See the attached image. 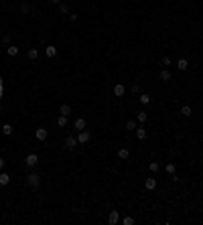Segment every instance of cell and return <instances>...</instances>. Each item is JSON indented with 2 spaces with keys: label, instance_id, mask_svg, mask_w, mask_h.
I'll return each mask as SVG.
<instances>
[{
  "label": "cell",
  "instance_id": "18",
  "mask_svg": "<svg viewBox=\"0 0 203 225\" xmlns=\"http://www.w3.org/2000/svg\"><path fill=\"white\" fill-rule=\"evenodd\" d=\"M6 51H8L10 57H16V55H19V47H14V45H10V47H8Z\"/></svg>",
  "mask_w": 203,
  "mask_h": 225
},
{
  "label": "cell",
  "instance_id": "17",
  "mask_svg": "<svg viewBox=\"0 0 203 225\" xmlns=\"http://www.w3.org/2000/svg\"><path fill=\"white\" fill-rule=\"evenodd\" d=\"M136 136H138V140H144L146 138V130L144 128H136Z\"/></svg>",
  "mask_w": 203,
  "mask_h": 225
},
{
  "label": "cell",
  "instance_id": "31",
  "mask_svg": "<svg viewBox=\"0 0 203 225\" xmlns=\"http://www.w3.org/2000/svg\"><path fill=\"white\" fill-rule=\"evenodd\" d=\"M138 91H140V85H138V83H132V93H138Z\"/></svg>",
  "mask_w": 203,
  "mask_h": 225
},
{
  "label": "cell",
  "instance_id": "8",
  "mask_svg": "<svg viewBox=\"0 0 203 225\" xmlns=\"http://www.w3.org/2000/svg\"><path fill=\"white\" fill-rule=\"evenodd\" d=\"M128 156H130V150H128V148H120V150H118V158H120V160H128Z\"/></svg>",
  "mask_w": 203,
  "mask_h": 225
},
{
  "label": "cell",
  "instance_id": "7",
  "mask_svg": "<svg viewBox=\"0 0 203 225\" xmlns=\"http://www.w3.org/2000/svg\"><path fill=\"white\" fill-rule=\"evenodd\" d=\"M144 187L148 189V191H155V189H156V179H152V176H150V179H146Z\"/></svg>",
  "mask_w": 203,
  "mask_h": 225
},
{
  "label": "cell",
  "instance_id": "16",
  "mask_svg": "<svg viewBox=\"0 0 203 225\" xmlns=\"http://www.w3.org/2000/svg\"><path fill=\"white\" fill-rule=\"evenodd\" d=\"M181 114H183L185 118H189L191 114H193V110H191V106H183V108H181Z\"/></svg>",
  "mask_w": 203,
  "mask_h": 225
},
{
  "label": "cell",
  "instance_id": "13",
  "mask_svg": "<svg viewBox=\"0 0 203 225\" xmlns=\"http://www.w3.org/2000/svg\"><path fill=\"white\" fill-rule=\"evenodd\" d=\"M160 79H163V81H171V71H169L167 67L160 71Z\"/></svg>",
  "mask_w": 203,
  "mask_h": 225
},
{
  "label": "cell",
  "instance_id": "25",
  "mask_svg": "<svg viewBox=\"0 0 203 225\" xmlns=\"http://www.w3.org/2000/svg\"><path fill=\"white\" fill-rule=\"evenodd\" d=\"M164 171L169 172V175H175V164H171V162H169V164H164Z\"/></svg>",
  "mask_w": 203,
  "mask_h": 225
},
{
  "label": "cell",
  "instance_id": "30",
  "mask_svg": "<svg viewBox=\"0 0 203 225\" xmlns=\"http://www.w3.org/2000/svg\"><path fill=\"white\" fill-rule=\"evenodd\" d=\"M2 45H4V47H10V37H8V34L2 39Z\"/></svg>",
  "mask_w": 203,
  "mask_h": 225
},
{
  "label": "cell",
  "instance_id": "32",
  "mask_svg": "<svg viewBox=\"0 0 203 225\" xmlns=\"http://www.w3.org/2000/svg\"><path fill=\"white\" fill-rule=\"evenodd\" d=\"M160 63H163V65H171V59L169 57H163V61H160Z\"/></svg>",
  "mask_w": 203,
  "mask_h": 225
},
{
  "label": "cell",
  "instance_id": "23",
  "mask_svg": "<svg viewBox=\"0 0 203 225\" xmlns=\"http://www.w3.org/2000/svg\"><path fill=\"white\" fill-rule=\"evenodd\" d=\"M27 57H29V59H37V57H39V51H37V49H29Z\"/></svg>",
  "mask_w": 203,
  "mask_h": 225
},
{
  "label": "cell",
  "instance_id": "1",
  "mask_svg": "<svg viewBox=\"0 0 203 225\" xmlns=\"http://www.w3.org/2000/svg\"><path fill=\"white\" fill-rule=\"evenodd\" d=\"M92 140V134L87 132V130H79V136H77V144H87V142Z\"/></svg>",
  "mask_w": 203,
  "mask_h": 225
},
{
  "label": "cell",
  "instance_id": "22",
  "mask_svg": "<svg viewBox=\"0 0 203 225\" xmlns=\"http://www.w3.org/2000/svg\"><path fill=\"white\" fill-rule=\"evenodd\" d=\"M148 168H150V172H159L160 171V164H159V162H150Z\"/></svg>",
  "mask_w": 203,
  "mask_h": 225
},
{
  "label": "cell",
  "instance_id": "26",
  "mask_svg": "<svg viewBox=\"0 0 203 225\" xmlns=\"http://www.w3.org/2000/svg\"><path fill=\"white\" fill-rule=\"evenodd\" d=\"M29 12H31L29 4H20V14H29Z\"/></svg>",
  "mask_w": 203,
  "mask_h": 225
},
{
  "label": "cell",
  "instance_id": "28",
  "mask_svg": "<svg viewBox=\"0 0 203 225\" xmlns=\"http://www.w3.org/2000/svg\"><path fill=\"white\" fill-rule=\"evenodd\" d=\"M59 10H61L63 14H67V12H69V8H67L65 4H63V2H59Z\"/></svg>",
  "mask_w": 203,
  "mask_h": 225
},
{
  "label": "cell",
  "instance_id": "33",
  "mask_svg": "<svg viewBox=\"0 0 203 225\" xmlns=\"http://www.w3.org/2000/svg\"><path fill=\"white\" fill-rule=\"evenodd\" d=\"M2 168H4V158L0 156V171H2Z\"/></svg>",
  "mask_w": 203,
  "mask_h": 225
},
{
  "label": "cell",
  "instance_id": "27",
  "mask_svg": "<svg viewBox=\"0 0 203 225\" xmlns=\"http://www.w3.org/2000/svg\"><path fill=\"white\" fill-rule=\"evenodd\" d=\"M146 112H138V122H146Z\"/></svg>",
  "mask_w": 203,
  "mask_h": 225
},
{
  "label": "cell",
  "instance_id": "21",
  "mask_svg": "<svg viewBox=\"0 0 203 225\" xmlns=\"http://www.w3.org/2000/svg\"><path fill=\"white\" fill-rule=\"evenodd\" d=\"M2 134H4V136H10V134H12V126H10V124H4V126H2Z\"/></svg>",
  "mask_w": 203,
  "mask_h": 225
},
{
  "label": "cell",
  "instance_id": "9",
  "mask_svg": "<svg viewBox=\"0 0 203 225\" xmlns=\"http://www.w3.org/2000/svg\"><path fill=\"white\" fill-rule=\"evenodd\" d=\"M65 146H67L69 150H73V148L77 146V138H73V136H69L67 140H65Z\"/></svg>",
  "mask_w": 203,
  "mask_h": 225
},
{
  "label": "cell",
  "instance_id": "14",
  "mask_svg": "<svg viewBox=\"0 0 203 225\" xmlns=\"http://www.w3.org/2000/svg\"><path fill=\"white\" fill-rule=\"evenodd\" d=\"M177 67H179V69H181V71H185V69H187V67H189V63H187V59H183V57H181V59H179V61H177Z\"/></svg>",
  "mask_w": 203,
  "mask_h": 225
},
{
  "label": "cell",
  "instance_id": "11",
  "mask_svg": "<svg viewBox=\"0 0 203 225\" xmlns=\"http://www.w3.org/2000/svg\"><path fill=\"white\" fill-rule=\"evenodd\" d=\"M73 126H75V130H85V120H83V118H77Z\"/></svg>",
  "mask_w": 203,
  "mask_h": 225
},
{
  "label": "cell",
  "instance_id": "4",
  "mask_svg": "<svg viewBox=\"0 0 203 225\" xmlns=\"http://www.w3.org/2000/svg\"><path fill=\"white\" fill-rule=\"evenodd\" d=\"M120 221V215H118V211H110V215H108V223L110 225H116Z\"/></svg>",
  "mask_w": 203,
  "mask_h": 225
},
{
  "label": "cell",
  "instance_id": "3",
  "mask_svg": "<svg viewBox=\"0 0 203 225\" xmlns=\"http://www.w3.org/2000/svg\"><path fill=\"white\" fill-rule=\"evenodd\" d=\"M27 183H29L31 187H39V183H41V176L37 175V172H31V175L27 176Z\"/></svg>",
  "mask_w": 203,
  "mask_h": 225
},
{
  "label": "cell",
  "instance_id": "6",
  "mask_svg": "<svg viewBox=\"0 0 203 225\" xmlns=\"http://www.w3.org/2000/svg\"><path fill=\"white\" fill-rule=\"evenodd\" d=\"M124 93H126V87H124L122 83H116V85H114V95H116V98H122Z\"/></svg>",
  "mask_w": 203,
  "mask_h": 225
},
{
  "label": "cell",
  "instance_id": "12",
  "mask_svg": "<svg viewBox=\"0 0 203 225\" xmlns=\"http://www.w3.org/2000/svg\"><path fill=\"white\" fill-rule=\"evenodd\" d=\"M59 112H61V116H67L69 118V114H71V106H69V103H63Z\"/></svg>",
  "mask_w": 203,
  "mask_h": 225
},
{
  "label": "cell",
  "instance_id": "2",
  "mask_svg": "<svg viewBox=\"0 0 203 225\" xmlns=\"http://www.w3.org/2000/svg\"><path fill=\"white\" fill-rule=\"evenodd\" d=\"M37 162H39V156H37V154H35V152H31L29 156L24 158V164H27V167H37Z\"/></svg>",
  "mask_w": 203,
  "mask_h": 225
},
{
  "label": "cell",
  "instance_id": "19",
  "mask_svg": "<svg viewBox=\"0 0 203 225\" xmlns=\"http://www.w3.org/2000/svg\"><path fill=\"white\" fill-rule=\"evenodd\" d=\"M57 126H59V128H65V126H67V116H59Z\"/></svg>",
  "mask_w": 203,
  "mask_h": 225
},
{
  "label": "cell",
  "instance_id": "15",
  "mask_svg": "<svg viewBox=\"0 0 203 225\" xmlns=\"http://www.w3.org/2000/svg\"><path fill=\"white\" fill-rule=\"evenodd\" d=\"M8 183H10V176L6 175V172H2V175H0V185H2V187H6Z\"/></svg>",
  "mask_w": 203,
  "mask_h": 225
},
{
  "label": "cell",
  "instance_id": "10",
  "mask_svg": "<svg viewBox=\"0 0 203 225\" xmlns=\"http://www.w3.org/2000/svg\"><path fill=\"white\" fill-rule=\"evenodd\" d=\"M45 55H47L49 59H53L55 55H57V47H53V45H49L47 49H45Z\"/></svg>",
  "mask_w": 203,
  "mask_h": 225
},
{
  "label": "cell",
  "instance_id": "24",
  "mask_svg": "<svg viewBox=\"0 0 203 225\" xmlns=\"http://www.w3.org/2000/svg\"><path fill=\"white\" fill-rule=\"evenodd\" d=\"M140 103H144V106H146V103H150V95H148V93H140Z\"/></svg>",
  "mask_w": 203,
  "mask_h": 225
},
{
  "label": "cell",
  "instance_id": "5",
  "mask_svg": "<svg viewBox=\"0 0 203 225\" xmlns=\"http://www.w3.org/2000/svg\"><path fill=\"white\" fill-rule=\"evenodd\" d=\"M35 136H37V140L45 142V140H47V136H49V132H47V130H45V128H39V130L35 132Z\"/></svg>",
  "mask_w": 203,
  "mask_h": 225
},
{
  "label": "cell",
  "instance_id": "29",
  "mask_svg": "<svg viewBox=\"0 0 203 225\" xmlns=\"http://www.w3.org/2000/svg\"><path fill=\"white\" fill-rule=\"evenodd\" d=\"M122 223H124V225H132V223H134V219H132V217H124Z\"/></svg>",
  "mask_w": 203,
  "mask_h": 225
},
{
  "label": "cell",
  "instance_id": "20",
  "mask_svg": "<svg viewBox=\"0 0 203 225\" xmlns=\"http://www.w3.org/2000/svg\"><path fill=\"white\" fill-rule=\"evenodd\" d=\"M136 128H138V126H136V122H134V120H128V122H126V130H130V132H134Z\"/></svg>",
  "mask_w": 203,
  "mask_h": 225
}]
</instances>
